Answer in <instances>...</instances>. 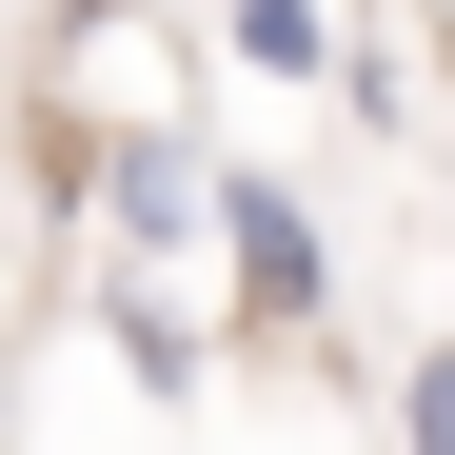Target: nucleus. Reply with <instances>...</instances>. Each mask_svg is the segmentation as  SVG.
Masks as SVG:
<instances>
[{
  "instance_id": "nucleus-3",
  "label": "nucleus",
  "mask_w": 455,
  "mask_h": 455,
  "mask_svg": "<svg viewBox=\"0 0 455 455\" xmlns=\"http://www.w3.org/2000/svg\"><path fill=\"white\" fill-rule=\"evenodd\" d=\"M396 455H455V337H435V356L396 376Z\"/></svg>"
},
{
  "instance_id": "nucleus-2",
  "label": "nucleus",
  "mask_w": 455,
  "mask_h": 455,
  "mask_svg": "<svg viewBox=\"0 0 455 455\" xmlns=\"http://www.w3.org/2000/svg\"><path fill=\"white\" fill-rule=\"evenodd\" d=\"M238 60H258V80H317V60H337V0H238Z\"/></svg>"
},
{
  "instance_id": "nucleus-1",
  "label": "nucleus",
  "mask_w": 455,
  "mask_h": 455,
  "mask_svg": "<svg viewBox=\"0 0 455 455\" xmlns=\"http://www.w3.org/2000/svg\"><path fill=\"white\" fill-rule=\"evenodd\" d=\"M218 258H238V317H258V337L337 317V258H317V218H297L277 179H218Z\"/></svg>"
}]
</instances>
